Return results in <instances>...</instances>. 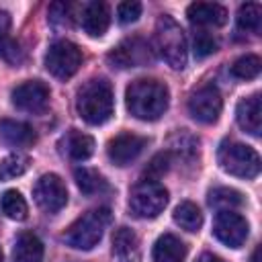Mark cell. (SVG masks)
Wrapping results in <instances>:
<instances>
[{"label":"cell","mask_w":262,"mask_h":262,"mask_svg":"<svg viewBox=\"0 0 262 262\" xmlns=\"http://www.w3.org/2000/svg\"><path fill=\"white\" fill-rule=\"evenodd\" d=\"M250 262H260V248H256V250H254V254H252Z\"/></svg>","instance_id":"obj_36"},{"label":"cell","mask_w":262,"mask_h":262,"mask_svg":"<svg viewBox=\"0 0 262 262\" xmlns=\"http://www.w3.org/2000/svg\"><path fill=\"white\" fill-rule=\"evenodd\" d=\"M151 59H154V51L143 37H129V39L121 41L108 53V61L121 70L123 68H141V66L151 63Z\"/></svg>","instance_id":"obj_9"},{"label":"cell","mask_w":262,"mask_h":262,"mask_svg":"<svg viewBox=\"0 0 262 262\" xmlns=\"http://www.w3.org/2000/svg\"><path fill=\"white\" fill-rule=\"evenodd\" d=\"M192 47H194V55L199 59H203V57H207V55L217 51V41L213 39V35L209 31L199 29L194 33V37H192Z\"/></svg>","instance_id":"obj_29"},{"label":"cell","mask_w":262,"mask_h":262,"mask_svg":"<svg viewBox=\"0 0 262 262\" xmlns=\"http://www.w3.org/2000/svg\"><path fill=\"white\" fill-rule=\"evenodd\" d=\"M174 223L176 225H180L182 229H186V231H190V233H194V231H199L201 227H203V213H201V209L194 205V203H190V201H182L176 209H174Z\"/></svg>","instance_id":"obj_23"},{"label":"cell","mask_w":262,"mask_h":262,"mask_svg":"<svg viewBox=\"0 0 262 262\" xmlns=\"http://www.w3.org/2000/svg\"><path fill=\"white\" fill-rule=\"evenodd\" d=\"M80 23L90 37H102L111 25V10L104 2H86L80 8Z\"/></svg>","instance_id":"obj_14"},{"label":"cell","mask_w":262,"mask_h":262,"mask_svg":"<svg viewBox=\"0 0 262 262\" xmlns=\"http://www.w3.org/2000/svg\"><path fill=\"white\" fill-rule=\"evenodd\" d=\"M147 145V139L143 135H137V133H119L117 137H113L106 145V156L108 160L115 164V166H129L131 162H135L141 151L145 149Z\"/></svg>","instance_id":"obj_13"},{"label":"cell","mask_w":262,"mask_h":262,"mask_svg":"<svg viewBox=\"0 0 262 262\" xmlns=\"http://www.w3.org/2000/svg\"><path fill=\"white\" fill-rule=\"evenodd\" d=\"M29 166H31V158L20 151H14L0 162V180H10L16 176H23L29 170Z\"/></svg>","instance_id":"obj_27"},{"label":"cell","mask_w":262,"mask_h":262,"mask_svg":"<svg viewBox=\"0 0 262 262\" xmlns=\"http://www.w3.org/2000/svg\"><path fill=\"white\" fill-rule=\"evenodd\" d=\"M0 209L8 219H14V221H25L27 215H29V207H27L25 196L14 188H8V190L2 192Z\"/></svg>","instance_id":"obj_24"},{"label":"cell","mask_w":262,"mask_h":262,"mask_svg":"<svg viewBox=\"0 0 262 262\" xmlns=\"http://www.w3.org/2000/svg\"><path fill=\"white\" fill-rule=\"evenodd\" d=\"M0 139L10 145V147H29L35 143L37 135L35 129L29 123L23 121H12V119H4L0 121Z\"/></svg>","instance_id":"obj_19"},{"label":"cell","mask_w":262,"mask_h":262,"mask_svg":"<svg viewBox=\"0 0 262 262\" xmlns=\"http://www.w3.org/2000/svg\"><path fill=\"white\" fill-rule=\"evenodd\" d=\"M80 66H82V51L76 43L61 39L49 45L45 53V68L51 76L59 80H68L80 70Z\"/></svg>","instance_id":"obj_7"},{"label":"cell","mask_w":262,"mask_h":262,"mask_svg":"<svg viewBox=\"0 0 262 262\" xmlns=\"http://www.w3.org/2000/svg\"><path fill=\"white\" fill-rule=\"evenodd\" d=\"M33 199L45 213H57L68 203V188L57 174H43L33 186Z\"/></svg>","instance_id":"obj_8"},{"label":"cell","mask_w":262,"mask_h":262,"mask_svg":"<svg viewBox=\"0 0 262 262\" xmlns=\"http://www.w3.org/2000/svg\"><path fill=\"white\" fill-rule=\"evenodd\" d=\"M262 25V4L258 2H246L237 10V29L248 33H260Z\"/></svg>","instance_id":"obj_25"},{"label":"cell","mask_w":262,"mask_h":262,"mask_svg":"<svg viewBox=\"0 0 262 262\" xmlns=\"http://www.w3.org/2000/svg\"><path fill=\"white\" fill-rule=\"evenodd\" d=\"M260 57L258 55H242L239 59H235L231 63V76L239 78V80H254L260 74Z\"/></svg>","instance_id":"obj_28"},{"label":"cell","mask_w":262,"mask_h":262,"mask_svg":"<svg viewBox=\"0 0 262 262\" xmlns=\"http://www.w3.org/2000/svg\"><path fill=\"white\" fill-rule=\"evenodd\" d=\"M186 252H188L186 244L180 237H176L172 233H164L154 244L151 258H154V262H184Z\"/></svg>","instance_id":"obj_20"},{"label":"cell","mask_w":262,"mask_h":262,"mask_svg":"<svg viewBox=\"0 0 262 262\" xmlns=\"http://www.w3.org/2000/svg\"><path fill=\"white\" fill-rule=\"evenodd\" d=\"M113 254L117 262H141V244L133 229L119 227L113 233Z\"/></svg>","instance_id":"obj_17"},{"label":"cell","mask_w":262,"mask_h":262,"mask_svg":"<svg viewBox=\"0 0 262 262\" xmlns=\"http://www.w3.org/2000/svg\"><path fill=\"white\" fill-rule=\"evenodd\" d=\"M12 262H43V242L35 233L23 231L14 239Z\"/></svg>","instance_id":"obj_21"},{"label":"cell","mask_w":262,"mask_h":262,"mask_svg":"<svg viewBox=\"0 0 262 262\" xmlns=\"http://www.w3.org/2000/svg\"><path fill=\"white\" fill-rule=\"evenodd\" d=\"M74 6L68 2H55L49 6V20L55 27H70L74 18Z\"/></svg>","instance_id":"obj_30"},{"label":"cell","mask_w":262,"mask_h":262,"mask_svg":"<svg viewBox=\"0 0 262 262\" xmlns=\"http://www.w3.org/2000/svg\"><path fill=\"white\" fill-rule=\"evenodd\" d=\"M248 221L235 211H217L213 221V235L227 248H242L248 237Z\"/></svg>","instance_id":"obj_10"},{"label":"cell","mask_w":262,"mask_h":262,"mask_svg":"<svg viewBox=\"0 0 262 262\" xmlns=\"http://www.w3.org/2000/svg\"><path fill=\"white\" fill-rule=\"evenodd\" d=\"M235 119H237V125L258 137L260 131H262V100H260V94H252V96H246L237 102V108H235Z\"/></svg>","instance_id":"obj_16"},{"label":"cell","mask_w":262,"mask_h":262,"mask_svg":"<svg viewBox=\"0 0 262 262\" xmlns=\"http://www.w3.org/2000/svg\"><path fill=\"white\" fill-rule=\"evenodd\" d=\"M154 47L172 70H182L188 61V45L184 31L170 14H162L156 20Z\"/></svg>","instance_id":"obj_3"},{"label":"cell","mask_w":262,"mask_h":262,"mask_svg":"<svg viewBox=\"0 0 262 262\" xmlns=\"http://www.w3.org/2000/svg\"><path fill=\"white\" fill-rule=\"evenodd\" d=\"M12 104L25 113H43L49 104V88L41 80H27L12 90Z\"/></svg>","instance_id":"obj_12"},{"label":"cell","mask_w":262,"mask_h":262,"mask_svg":"<svg viewBox=\"0 0 262 262\" xmlns=\"http://www.w3.org/2000/svg\"><path fill=\"white\" fill-rule=\"evenodd\" d=\"M141 16V4L139 2H121L117 6V18L121 25L135 23Z\"/></svg>","instance_id":"obj_31"},{"label":"cell","mask_w":262,"mask_h":262,"mask_svg":"<svg viewBox=\"0 0 262 262\" xmlns=\"http://www.w3.org/2000/svg\"><path fill=\"white\" fill-rule=\"evenodd\" d=\"M111 223V211L106 207L90 209L80 215L61 235L66 246L74 250H92L104 235V229Z\"/></svg>","instance_id":"obj_4"},{"label":"cell","mask_w":262,"mask_h":262,"mask_svg":"<svg viewBox=\"0 0 262 262\" xmlns=\"http://www.w3.org/2000/svg\"><path fill=\"white\" fill-rule=\"evenodd\" d=\"M217 162L221 166L223 172L237 176V178H256L260 172V156L254 147L233 141V139H225L221 141L219 149H217Z\"/></svg>","instance_id":"obj_5"},{"label":"cell","mask_w":262,"mask_h":262,"mask_svg":"<svg viewBox=\"0 0 262 262\" xmlns=\"http://www.w3.org/2000/svg\"><path fill=\"white\" fill-rule=\"evenodd\" d=\"M168 205V190L158 180H141L129 192V209L139 219L158 217Z\"/></svg>","instance_id":"obj_6"},{"label":"cell","mask_w":262,"mask_h":262,"mask_svg":"<svg viewBox=\"0 0 262 262\" xmlns=\"http://www.w3.org/2000/svg\"><path fill=\"white\" fill-rule=\"evenodd\" d=\"M168 162H170V154H158L151 162H149V166H147V174H154L149 180H158V176H162L166 170H168Z\"/></svg>","instance_id":"obj_33"},{"label":"cell","mask_w":262,"mask_h":262,"mask_svg":"<svg viewBox=\"0 0 262 262\" xmlns=\"http://www.w3.org/2000/svg\"><path fill=\"white\" fill-rule=\"evenodd\" d=\"M0 262H4V256H2V250H0Z\"/></svg>","instance_id":"obj_37"},{"label":"cell","mask_w":262,"mask_h":262,"mask_svg":"<svg viewBox=\"0 0 262 262\" xmlns=\"http://www.w3.org/2000/svg\"><path fill=\"white\" fill-rule=\"evenodd\" d=\"M223 108V98L215 86H203L188 98V113L194 121L211 125L219 119Z\"/></svg>","instance_id":"obj_11"},{"label":"cell","mask_w":262,"mask_h":262,"mask_svg":"<svg viewBox=\"0 0 262 262\" xmlns=\"http://www.w3.org/2000/svg\"><path fill=\"white\" fill-rule=\"evenodd\" d=\"M59 147L61 151L74 160V162H84L88 160L92 154H94V139L88 135V133H82L78 129H70L61 141H59Z\"/></svg>","instance_id":"obj_18"},{"label":"cell","mask_w":262,"mask_h":262,"mask_svg":"<svg viewBox=\"0 0 262 262\" xmlns=\"http://www.w3.org/2000/svg\"><path fill=\"white\" fill-rule=\"evenodd\" d=\"M74 178H76L78 188H80L84 194H88V196L100 194V192H104V190L108 188L104 176H102L100 172L92 170V168H84V166H82V168H76V170H74Z\"/></svg>","instance_id":"obj_22"},{"label":"cell","mask_w":262,"mask_h":262,"mask_svg":"<svg viewBox=\"0 0 262 262\" xmlns=\"http://www.w3.org/2000/svg\"><path fill=\"white\" fill-rule=\"evenodd\" d=\"M76 111L88 125H102L113 117L115 96L113 88L102 78H92L80 86L76 96Z\"/></svg>","instance_id":"obj_2"},{"label":"cell","mask_w":262,"mask_h":262,"mask_svg":"<svg viewBox=\"0 0 262 262\" xmlns=\"http://www.w3.org/2000/svg\"><path fill=\"white\" fill-rule=\"evenodd\" d=\"M0 55L6 59V61H10V63H18L20 59H23V53H20V49H18V43L16 41H10V39H0Z\"/></svg>","instance_id":"obj_32"},{"label":"cell","mask_w":262,"mask_h":262,"mask_svg":"<svg viewBox=\"0 0 262 262\" xmlns=\"http://www.w3.org/2000/svg\"><path fill=\"white\" fill-rule=\"evenodd\" d=\"M244 203L242 192H237L235 188H227V186H219L213 188L209 192V205L215 207L217 211H233Z\"/></svg>","instance_id":"obj_26"},{"label":"cell","mask_w":262,"mask_h":262,"mask_svg":"<svg viewBox=\"0 0 262 262\" xmlns=\"http://www.w3.org/2000/svg\"><path fill=\"white\" fill-rule=\"evenodd\" d=\"M194 262H225L223 258H219V256H215V254H209V252H205V254H201Z\"/></svg>","instance_id":"obj_35"},{"label":"cell","mask_w":262,"mask_h":262,"mask_svg":"<svg viewBox=\"0 0 262 262\" xmlns=\"http://www.w3.org/2000/svg\"><path fill=\"white\" fill-rule=\"evenodd\" d=\"M186 16L199 29L223 27L227 23V10H225V6L217 4V2H192L186 8Z\"/></svg>","instance_id":"obj_15"},{"label":"cell","mask_w":262,"mask_h":262,"mask_svg":"<svg viewBox=\"0 0 262 262\" xmlns=\"http://www.w3.org/2000/svg\"><path fill=\"white\" fill-rule=\"evenodd\" d=\"M8 29H10V14L6 10H0V39L6 37Z\"/></svg>","instance_id":"obj_34"},{"label":"cell","mask_w":262,"mask_h":262,"mask_svg":"<svg viewBox=\"0 0 262 262\" xmlns=\"http://www.w3.org/2000/svg\"><path fill=\"white\" fill-rule=\"evenodd\" d=\"M170 102V90L156 78H137L125 90L127 111L139 121H158Z\"/></svg>","instance_id":"obj_1"}]
</instances>
